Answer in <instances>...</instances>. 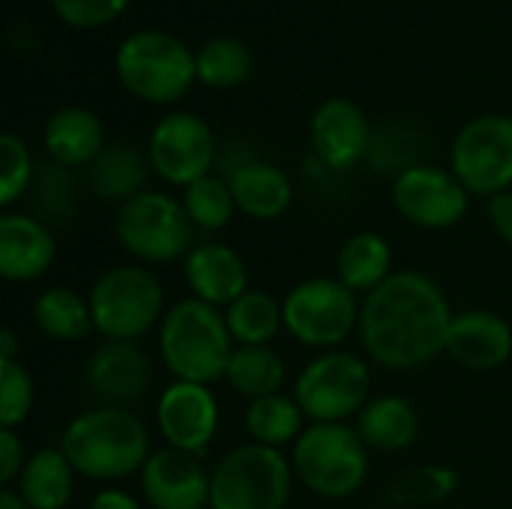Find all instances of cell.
Instances as JSON below:
<instances>
[{
    "label": "cell",
    "mask_w": 512,
    "mask_h": 509,
    "mask_svg": "<svg viewBox=\"0 0 512 509\" xmlns=\"http://www.w3.org/2000/svg\"><path fill=\"white\" fill-rule=\"evenodd\" d=\"M93 330L105 342H138L165 318V288L144 264L105 270L90 288Z\"/></svg>",
    "instance_id": "5b68a950"
},
{
    "label": "cell",
    "mask_w": 512,
    "mask_h": 509,
    "mask_svg": "<svg viewBox=\"0 0 512 509\" xmlns=\"http://www.w3.org/2000/svg\"><path fill=\"white\" fill-rule=\"evenodd\" d=\"M285 378L288 369L270 345H237L225 372L228 387L249 402L282 393Z\"/></svg>",
    "instance_id": "83f0119b"
},
{
    "label": "cell",
    "mask_w": 512,
    "mask_h": 509,
    "mask_svg": "<svg viewBox=\"0 0 512 509\" xmlns=\"http://www.w3.org/2000/svg\"><path fill=\"white\" fill-rule=\"evenodd\" d=\"M234 348L225 312L195 297L174 303L159 324V357L174 381L204 387L222 381Z\"/></svg>",
    "instance_id": "3957f363"
},
{
    "label": "cell",
    "mask_w": 512,
    "mask_h": 509,
    "mask_svg": "<svg viewBox=\"0 0 512 509\" xmlns=\"http://www.w3.org/2000/svg\"><path fill=\"white\" fill-rule=\"evenodd\" d=\"M228 183H231L237 210L258 222L279 219L291 207V198H294V186L288 174L279 165L261 162V159L234 165L228 171Z\"/></svg>",
    "instance_id": "7402d4cb"
},
{
    "label": "cell",
    "mask_w": 512,
    "mask_h": 509,
    "mask_svg": "<svg viewBox=\"0 0 512 509\" xmlns=\"http://www.w3.org/2000/svg\"><path fill=\"white\" fill-rule=\"evenodd\" d=\"M33 324L54 342H81L93 333L90 300L72 288L54 285L33 300Z\"/></svg>",
    "instance_id": "4316f807"
},
{
    "label": "cell",
    "mask_w": 512,
    "mask_h": 509,
    "mask_svg": "<svg viewBox=\"0 0 512 509\" xmlns=\"http://www.w3.org/2000/svg\"><path fill=\"white\" fill-rule=\"evenodd\" d=\"M183 279L195 300L228 309L249 291L246 261L225 243H198L183 258Z\"/></svg>",
    "instance_id": "ffe728a7"
},
{
    "label": "cell",
    "mask_w": 512,
    "mask_h": 509,
    "mask_svg": "<svg viewBox=\"0 0 512 509\" xmlns=\"http://www.w3.org/2000/svg\"><path fill=\"white\" fill-rule=\"evenodd\" d=\"M114 69L132 96L156 105L180 99L198 78L189 45L165 30L129 33L114 54Z\"/></svg>",
    "instance_id": "8992f818"
},
{
    "label": "cell",
    "mask_w": 512,
    "mask_h": 509,
    "mask_svg": "<svg viewBox=\"0 0 512 509\" xmlns=\"http://www.w3.org/2000/svg\"><path fill=\"white\" fill-rule=\"evenodd\" d=\"M33 159L15 132L0 135V207H12L33 186Z\"/></svg>",
    "instance_id": "e575fe53"
},
{
    "label": "cell",
    "mask_w": 512,
    "mask_h": 509,
    "mask_svg": "<svg viewBox=\"0 0 512 509\" xmlns=\"http://www.w3.org/2000/svg\"><path fill=\"white\" fill-rule=\"evenodd\" d=\"M60 450L78 477L93 483H120L141 474L150 453L147 423L126 408H90L60 435Z\"/></svg>",
    "instance_id": "7a4b0ae2"
},
{
    "label": "cell",
    "mask_w": 512,
    "mask_h": 509,
    "mask_svg": "<svg viewBox=\"0 0 512 509\" xmlns=\"http://www.w3.org/2000/svg\"><path fill=\"white\" fill-rule=\"evenodd\" d=\"M156 429L168 447L204 456L219 429V402L210 387L174 381L156 399Z\"/></svg>",
    "instance_id": "5bb4252c"
},
{
    "label": "cell",
    "mask_w": 512,
    "mask_h": 509,
    "mask_svg": "<svg viewBox=\"0 0 512 509\" xmlns=\"http://www.w3.org/2000/svg\"><path fill=\"white\" fill-rule=\"evenodd\" d=\"M147 156L162 180L186 189L213 171L216 135L204 117L192 111H171L153 126Z\"/></svg>",
    "instance_id": "7c38bea8"
},
{
    "label": "cell",
    "mask_w": 512,
    "mask_h": 509,
    "mask_svg": "<svg viewBox=\"0 0 512 509\" xmlns=\"http://www.w3.org/2000/svg\"><path fill=\"white\" fill-rule=\"evenodd\" d=\"M243 423H246V432H249L252 444L273 447V450H282L288 444L294 447L297 438L306 432L303 408L297 405L294 396H285V393L249 402Z\"/></svg>",
    "instance_id": "f1b7e54d"
},
{
    "label": "cell",
    "mask_w": 512,
    "mask_h": 509,
    "mask_svg": "<svg viewBox=\"0 0 512 509\" xmlns=\"http://www.w3.org/2000/svg\"><path fill=\"white\" fill-rule=\"evenodd\" d=\"M360 297L336 276H312L297 282L282 300V318L291 339L306 348L336 351L360 330Z\"/></svg>",
    "instance_id": "9c48e42d"
},
{
    "label": "cell",
    "mask_w": 512,
    "mask_h": 509,
    "mask_svg": "<svg viewBox=\"0 0 512 509\" xmlns=\"http://www.w3.org/2000/svg\"><path fill=\"white\" fill-rule=\"evenodd\" d=\"M225 324L231 330L234 345H270L285 327L282 303L267 291H246L225 309Z\"/></svg>",
    "instance_id": "f546056e"
},
{
    "label": "cell",
    "mask_w": 512,
    "mask_h": 509,
    "mask_svg": "<svg viewBox=\"0 0 512 509\" xmlns=\"http://www.w3.org/2000/svg\"><path fill=\"white\" fill-rule=\"evenodd\" d=\"M0 360H18V336L15 330H0Z\"/></svg>",
    "instance_id": "ab89813d"
},
{
    "label": "cell",
    "mask_w": 512,
    "mask_h": 509,
    "mask_svg": "<svg viewBox=\"0 0 512 509\" xmlns=\"http://www.w3.org/2000/svg\"><path fill=\"white\" fill-rule=\"evenodd\" d=\"M390 195L399 216L423 231H447L459 225L471 204V192L453 171L423 162L396 174Z\"/></svg>",
    "instance_id": "4fadbf2b"
},
{
    "label": "cell",
    "mask_w": 512,
    "mask_h": 509,
    "mask_svg": "<svg viewBox=\"0 0 512 509\" xmlns=\"http://www.w3.org/2000/svg\"><path fill=\"white\" fill-rule=\"evenodd\" d=\"M87 509H141V501L135 495H129L126 489H117V486H105L99 489Z\"/></svg>",
    "instance_id": "f35d334b"
},
{
    "label": "cell",
    "mask_w": 512,
    "mask_h": 509,
    "mask_svg": "<svg viewBox=\"0 0 512 509\" xmlns=\"http://www.w3.org/2000/svg\"><path fill=\"white\" fill-rule=\"evenodd\" d=\"M75 477L78 474L63 456V450L45 447L27 459L15 492L33 509H66L75 495Z\"/></svg>",
    "instance_id": "484cf974"
},
{
    "label": "cell",
    "mask_w": 512,
    "mask_h": 509,
    "mask_svg": "<svg viewBox=\"0 0 512 509\" xmlns=\"http://www.w3.org/2000/svg\"><path fill=\"white\" fill-rule=\"evenodd\" d=\"M57 258V243L45 219L27 213L0 216V276L6 282H36Z\"/></svg>",
    "instance_id": "d6986e66"
},
{
    "label": "cell",
    "mask_w": 512,
    "mask_h": 509,
    "mask_svg": "<svg viewBox=\"0 0 512 509\" xmlns=\"http://www.w3.org/2000/svg\"><path fill=\"white\" fill-rule=\"evenodd\" d=\"M489 222H492L495 234L512 246V189L489 198Z\"/></svg>",
    "instance_id": "74e56055"
},
{
    "label": "cell",
    "mask_w": 512,
    "mask_h": 509,
    "mask_svg": "<svg viewBox=\"0 0 512 509\" xmlns=\"http://www.w3.org/2000/svg\"><path fill=\"white\" fill-rule=\"evenodd\" d=\"M459 489V474L453 468L435 465V468H417L393 480L387 498L396 507H429L438 501H447Z\"/></svg>",
    "instance_id": "d6a6232c"
},
{
    "label": "cell",
    "mask_w": 512,
    "mask_h": 509,
    "mask_svg": "<svg viewBox=\"0 0 512 509\" xmlns=\"http://www.w3.org/2000/svg\"><path fill=\"white\" fill-rule=\"evenodd\" d=\"M141 495L153 509H210V471L201 456L165 447L138 474Z\"/></svg>",
    "instance_id": "e0dca14e"
},
{
    "label": "cell",
    "mask_w": 512,
    "mask_h": 509,
    "mask_svg": "<svg viewBox=\"0 0 512 509\" xmlns=\"http://www.w3.org/2000/svg\"><path fill=\"white\" fill-rule=\"evenodd\" d=\"M291 489V459L282 450L246 444L222 456L210 471V509H285Z\"/></svg>",
    "instance_id": "52a82bcc"
},
{
    "label": "cell",
    "mask_w": 512,
    "mask_h": 509,
    "mask_svg": "<svg viewBox=\"0 0 512 509\" xmlns=\"http://www.w3.org/2000/svg\"><path fill=\"white\" fill-rule=\"evenodd\" d=\"M462 369L471 372H492L510 363L512 357V327L489 309H468L453 315L447 348Z\"/></svg>",
    "instance_id": "ac0fdd59"
},
{
    "label": "cell",
    "mask_w": 512,
    "mask_h": 509,
    "mask_svg": "<svg viewBox=\"0 0 512 509\" xmlns=\"http://www.w3.org/2000/svg\"><path fill=\"white\" fill-rule=\"evenodd\" d=\"M453 309L441 285L420 270H399L363 297L360 339L366 354L390 369L411 372L447 348Z\"/></svg>",
    "instance_id": "6da1fadb"
},
{
    "label": "cell",
    "mask_w": 512,
    "mask_h": 509,
    "mask_svg": "<svg viewBox=\"0 0 512 509\" xmlns=\"http://www.w3.org/2000/svg\"><path fill=\"white\" fill-rule=\"evenodd\" d=\"M192 219L180 198L144 189L123 201L114 216L117 243L141 264H168L192 252Z\"/></svg>",
    "instance_id": "ba28073f"
},
{
    "label": "cell",
    "mask_w": 512,
    "mask_h": 509,
    "mask_svg": "<svg viewBox=\"0 0 512 509\" xmlns=\"http://www.w3.org/2000/svg\"><path fill=\"white\" fill-rule=\"evenodd\" d=\"M0 509H33L15 489H3L0 492Z\"/></svg>",
    "instance_id": "60d3db41"
},
{
    "label": "cell",
    "mask_w": 512,
    "mask_h": 509,
    "mask_svg": "<svg viewBox=\"0 0 512 509\" xmlns=\"http://www.w3.org/2000/svg\"><path fill=\"white\" fill-rule=\"evenodd\" d=\"M150 171V156H144L135 144L114 141L105 144V150L87 165V183L99 198L123 204L144 192Z\"/></svg>",
    "instance_id": "cb8c5ba5"
},
{
    "label": "cell",
    "mask_w": 512,
    "mask_h": 509,
    "mask_svg": "<svg viewBox=\"0 0 512 509\" xmlns=\"http://www.w3.org/2000/svg\"><path fill=\"white\" fill-rule=\"evenodd\" d=\"M309 138L315 156L330 171H351L369 156L372 147V126L366 111L345 96L324 99L309 123Z\"/></svg>",
    "instance_id": "2e32d148"
},
{
    "label": "cell",
    "mask_w": 512,
    "mask_h": 509,
    "mask_svg": "<svg viewBox=\"0 0 512 509\" xmlns=\"http://www.w3.org/2000/svg\"><path fill=\"white\" fill-rule=\"evenodd\" d=\"M360 441L375 453H402L420 435V414L402 396H375L354 423Z\"/></svg>",
    "instance_id": "603a6c76"
},
{
    "label": "cell",
    "mask_w": 512,
    "mask_h": 509,
    "mask_svg": "<svg viewBox=\"0 0 512 509\" xmlns=\"http://www.w3.org/2000/svg\"><path fill=\"white\" fill-rule=\"evenodd\" d=\"M27 459L30 456L24 453V441L15 435V429H0V483H3V489H12V483H18Z\"/></svg>",
    "instance_id": "8d00e7d4"
},
{
    "label": "cell",
    "mask_w": 512,
    "mask_h": 509,
    "mask_svg": "<svg viewBox=\"0 0 512 509\" xmlns=\"http://www.w3.org/2000/svg\"><path fill=\"white\" fill-rule=\"evenodd\" d=\"M393 276V249L375 231L351 234L336 255V279L357 297L372 294Z\"/></svg>",
    "instance_id": "d4e9b609"
},
{
    "label": "cell",
    "mask_w": 512,
    "mask_h": 509,
    "mask_svg": "<svg viewBox=\"0 0 512 509\" xmlns=\"http://www.w3.org/2000/svg\"><path fill=\"white\" fill-rule=\"evenodd\" d=\"M450 171L471 195L495 198L512 189V117L480 114L468 120L453 138Z\"/></svg>",
    "instance_id": "8fae6325"
},
{
    "label": "cell",
    "mask_w": 512,
    "mask_h": 509,
    "mask_svg": "<svg viewBox=\"0 0 512 509\" xmlns=\"http://www.w3.org/2000/svg\"><path fill=\"white\" fill-rule=\"evenodd\" d=\"M42 141L57 165L87 168L105 150V129L96 111L84 105H63L48 117Z\"/></svg>",
    "instance_id": "44dd1931"
},
{
    "label": "cell",
    "mask_w": 512,
    "mask_h": 509,
    "mask_svg": "<svg viewBox=\"0 0 512 509\" xmlns=\"http://www.w3.org/2000/svg\"><path fill=\"white\" fill-rule=\"evenodd\" d=\"M84 381L102 408L132 411L153 387V363L138 342H102L87 360Z\"/></svg>",
    "instance_id": "9a60e30c"
},
{
    "label": "cell",
    "mask_w": 512,
    "mask_h": 509,
    "mask_svg": "<svg viewBox=\"0 0 512 509\" xmlns=\"http://www.w3.org/2000/svg\"><path fill=\"white\" fill-rule=\"evenodd\" d=\"M291 468L312 495L345 501L369 477V447L345 423H312L291 447Z\"/></svg>",
    "instance_id": "277c9868"
},
{
    "label": "cell",
    "mask_w": 512,
    "mask_h": 509,
    "mask_svg": "<svg viewBox=\"0 0 512 509\" xmlns=\"http://www.w3.org/2000/svg\"><path fill=\"white\" fill-rule=\"evenodd\" d=\"M36 402L30 372L18 360H0V429L21 426Z\"/></svg>",
    "instance_id": "836d02e7"
},
{
    "label": "cell",
    "mask_w": 512,
    "mask_h": 509,
    "mask_svg": "<svg viewBox=\"0 0 512 509\" xmlns=\"http://www.w3.org/2000/svg\"><path fill=\"white\" fill-rule=\"evenodd\" d=\"M195 69L207 87L228 90L252 75V51L237 36H213L195 51Z\"/></svg>",
    "instance_id": "4dcf8cb0"
},
{
    "label": "cell",
    "mask_w": 512,
    "mask_h": 509,
    "mask_svg": "<svg viewBox=\"0 0 512 509\" xmlns=\"http://www.w3.org/2000/svg\"><path fill=\"white\" fill-rule=\"evenodd\" d=\"M129 0H51L54 12L72 27H99L114 21Z\"/></svg>",
    "instance_id": "d590c367"
},
{
    "label": "cell",
    "mask_w": 512,
    "mask_h": 509,
    "mask_svg": "<svg viewBox=\"0 0 512 509\" xmlns=\"http://www.w3.org/2000/svg\"><path fill=\"white\" fill-rule=\"evenodd\" d=\"M180 201H183L192 225L201 231H222V228H228V222L237 213L231 183H228V177H219V174H207V177L195 180L192 186H186Z\"/></svg>",
    "instance_id": "1f68e13d"
},
{
    "label": "cell",
    "mask_w": 512,
    "mask_h": 509,
    "mask_svg": "<svg viewBox=\"0 0 512 509\" xmlns=\"http://www.w3.org/2000/svg\"><path fill=\"white\" fill-rule=\"evenodd\" d=\"M372 393V372L354 351H324L294 381V399L312 423H345L357 417Z\"/></svg>",
    "instance_id": "30bf717a"
}]
</instances>
